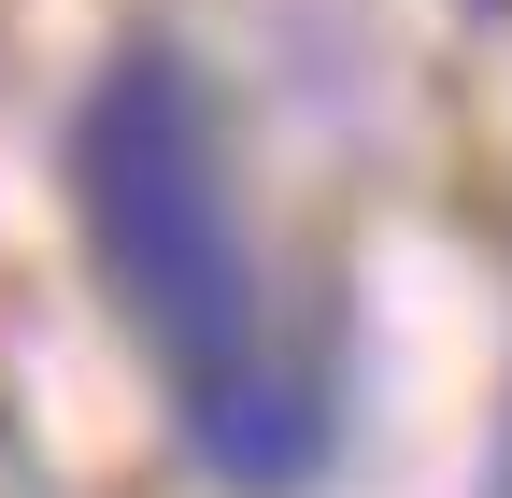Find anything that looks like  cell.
Here are the masks:
<instances>
[{
	"label": "cell",
	"instance_id": "obj_1",
	"mask_svg": "<svg viewBox=\"0 0 512 498\" xmlns=\"http://www.w3.org/2000/svg\"><path fill=\"white\" fill-rule=\"evenodd\" d=\"M72 228L114 285V314L143 328L185 442L228 484H299L328 413H313V370L271 328V271H256V228L228 185L214 86L171 43H114L100 86L72 100Z\"/></svg>",
	"mask_w": 512,
	"mask_h": 498
}]
</instances>
